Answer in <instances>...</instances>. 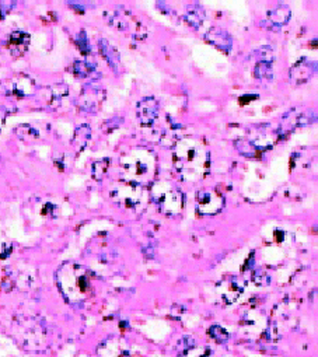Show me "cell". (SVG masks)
I'll use <instances>...</instances> for the list:
<instances>
[{
	"label": "cell",
	"mask_w": 318,
	"mask_h": 357,
	"mask_svg": "<svg viewBox=\"0 0 318 357\" xmlns=\"http://www.w3.org/2000/svg\"><path fill=\"white\" fill-rule=\"evenodd\" d=\"M56 283L63 297L72 304L83 303L93 293V275L78 264L62 265L56 272Z\"/></svg>",
	"instance_id": "cell-2"
},
{
	"label": "cell",
	"mask_w": 318,
	"mask_h": 357,
	"mask_svg": "<svg viewBox=\"0 0 318 357\" xmlns=\"http://www.w3.org/2000/svg\"><path fill=\"white\" fill-rule=\"evenodd\" d=\"M245 288V282L240 278H227L218 285L219 297L227 304L236 303Z\"/></svg>",
	"instance_id": "cell-9"
},
{
	"label": "cell",
	"mask_w": 318,
	"mask_h": 357,
	"mask_svg": "<svg viewBox=\"0 0 318 357\" xmlns=\"http://www.w3.org/2000/svg\"><path fill=\"white\" fill-rule=\"evenodd\" d=\"M73 71H75V74L78 77H88V76H91V73L94 71V66H91L90 63L78 61L73 65Z\"/></svg>",
	"instance_id": "cell-24"
},
{
	"label": "cell",
	"mask_w": 318,
	"mask_h": 357,
	"mask_svg": "<svg viewBox=\"0 0 318 357\" xmlns=\"http://www.w3.org/2000/svg\"><path fill=\"white\" fill-rule=\"evenodd\" d=\"M185 357H219L213 350L208 346H192L186 352Z\"/></svg>",
	"instance_id": "cell-23"
},
{
	"label": "cell",
	"mask_w": 318,
	"mask_h": 357,
	"mask_svg": "<svg viewBox=\"0 0 318 357\" xmlns=\"http://www.w3.org/2000/svg\"><path fill=\"white\" fill-rule=\"evenodd\" d=\"M4 114L1 112V109H0V132H1V128H3V125H4Z\"/></svg>",
	"instance_id": "cell-30"
},
{
	"label": "cell",
	"mask_w": 318,
	"mask_h": 357,
	"mask_svg": "<svg viewBox=\"0 0 318 357\" xmlns=\"http://www.w3.org/2000/svg\"><path fill=\"white\" fill-rule=\"evenodd\" d=\"M90 138H91V128L88 125H81L76 129L73 140H72V144L76 147L78 151H81L87 146Z\"/></svg>",
	"instance_id": "cell-19"
},
{
	"label": "cell",
	"mask_w": 318,
	"mask_h": 357,
	"mask_svg": "<svg viewBox=\"0 0 318 357\" xmlns=\"http://www.w3.org/2000/svg\"><path fill=\"white\" fill-rule=\"evenodd\" d=\"M205 39L209 44H212L213 47L223 51L225 54H230L232 49H233V38L223 28H219V27L210 28L209 31L205 34Z\"/></svg>",
	"instance_id": "cell-13"
},
{
	"label": "cell",
	"mask_w": 318,
	"mask_h": 357,
	"mask_svg": "<svg viewBox=\"0 0 318 357\" xmlns=\"http://www.w3.org/2000/svg\"><path fill=\"white\" fill-rule=\"evenodd\" d=\"M316 121V115H313L310 111H303V112H296L292 111L285 115V118L280 122V131L283 133H290L295 131L296 128L306 126V125L313 124Z\"/></svg>",
	"instance_id": "cell-12"
},
{
	"label": "cell",
	"mask_w": 318,
	"mask_h": 357,
	"mask_svg": "<svg viewBox=\"0 0 318 357\" xmlns=\"http://www.w3.org/2000/svg\"><path fill=\"white\" fill-rule=\"evenodd\" d=\"M254 282H255V285H261V286H264V285H268L269 283V278L268 276H262V272H259L258 275H254Z\"/></svg>",
	"instance_id": "cell-29"
},
{
	"label": "cell",
	"mask_w": 318,
	"mask_h": 357,
	"mask_svg": "<svg viewBox=\"0 0 318 357\" xmlns=\"http://www.w3.org/2000/svg\"><path fill=\"white\" fill-rule=\"evenodd\" d=\"M128 349L124 343L118 339L104 342L98 348V357H126Z\"/></svg>",
	"instance_id": "cell-18"
},
{
	"label": "cell",
	"mask_w": 318,
	"mask_h": 357,
	"mask_svg": "<svg viewBox=\"0 0 318 357\" xmlns=\"http://www.w3.org/2000/svg\"><path fill=\"white\" fill-rule=\"evenodd\" d=\"M66 95H68V85L56 84L52 87V100L54 101L59 102Z\"/></svg>",
	"instance_id": "cell-28"
},
{
	"label": "cell",
	"mask_w": 318,
	"mask_h": 357,
	"mask_svg": "<svg viewBox=\"0 0 318 357\" xmlns=\"http://www.w3.org/2000/svg\"><path fill=\"white\" fill-rule=\"evenodd\" d=\"M159 109H160V105L155 97H146L140 100L136 105V114L140 124L143 126H152L159 117Z\"/></svg>",
	"instance_id": "cell-10"
},
{
	"label": "cell",
	"mask_w": 318,
	"mask_h": 357,
	"mask_svg": "<svg viewBox=\"0 0 318 357\" xmlns=\"http://www.w3.org/2000/svg\"><path fill=\"white\" fill-rule=\"evenodd\" d=\"M109 158H102L100 161H95L93 164V167H91V175H93L94 179H101L105 174H107V171L109 168Z\"/></svg>",
	"instance_id": "cell-22"
},
{
	"label": "cell",
	"mask_w": 318,
	"mask_h": 357,
	"mask_svg": "<svg viewBox=\"0 0 318 357\" xmlns=\"http://www.w3.org/2000/svg\"><path fill=\"white\" fill-rule=\"evenodd\" d=\"M76 42H78V48L80 49L81 54L83 55L90 54V44H88V38H87L85 31L79 32L78 38H76Z\"/></svg>",
	"instance_id": "cell-27"
},
{
	"label": "cell",
	"mask_w": 318,
	"mask_h": 357,
	"mask_svg": "<svg viewBox=\"0 0 318 357\" xmlns=\"http://www.w3.org/2000/svg\"><path fill=\"white\" fill-rule=\"evenodd\" d=\"M316 71H317V63L303 58L292 66V69L289 71V77H290L292 83L303 84V83L309 81L316 74Z\"/></svg>",
	"instance_id": "cell-11"
},
{
	"label": "cell",
	"mask_w": 318,
	"mask_h": 357,
	"mask_svg": "<svg viewBox=\"0 0 318 357\" xmlns=\"http://www.w3.org/2000/svg\"><path fill=\"white\" fill-rule=\"evenodd\" d=\"M209 335L213 341H216L218 343H225L229 341V332L226 331L223 326L220 325H213L209 328Z\"/></svg>",
	"instance_id": "cell-25"
},
{
	"label": "cell",
	"mask_w": 318,
	"mask_h": 357,
	"mask_svg": "<svg viewBox=\"0 0 318 357\" xmlns=\"http://www.w3.org/2000/svg\"><path fill=\"white\" fill-rule=\"evenodd\" d=\"M223 206H225V199L216 191L203 189L196 195V209L201 214H205V216L216 214L223 209Z\"/></svg>",
	"instance_id": "cell-8"
},
{
	"label": "cell",
	"mask_w": 318,
	"mask_h": 357,
	"mask_svg": "<svg viewBox=\"0 0 318 357\" xmlns=\"http://www.w3.org/2000/svg\"><path fill=\"white\" fill-rule=\"evenodd\" d=\"M98 48H100L102 58L109 65V68L114 70L115 73H119L122 70V62H121V55L115 49V47L111 45L107 39H100L98 41Z\"/></svg>",
	"instance_id": "cell-14"
},
{
	"label": "cell",
	"mask_w": 318,
	"mask_h": 357,
	"mask_svg": "<svg viewBox=\"0 0 318 357\" xmlns=\"http://www.w3.org/2000/svg\"><path fill=\"white\" fill-rule=\"evenodd\" d=\"M105 17L108 20V23L115 27L119 31H131L133 27L135 30V37L136 38H145L146 37V28L142 25L139 21H135L133 18L126 10L124 8H118V10H112V11H107Z\"/></svg>",
	"instance_id": "cell-6"
},
{
	"label": "cell",
	"mask_w": 318,
	"mask_h": 357,
	"mask_svg": "<svg viewBox=\"0 0 318 357\" xmlns=\"http://www.w3.org/2000/svg\"><path fill=\"white\" fill-rule=\"evenodd\" d=\"M254 76L262 81H271L273 77V68L269 62H256L254 66Z\"/></svg>",
	"instance_id": "cell-20"
},
{
	"label": "cell",
	"mask_w": 318,
	"mask_h": 357,
	"mask_svg": "<svg viewBox=\"0 0 318 357\" xmlns=\"http://www.w3.org/2000/svg\"><path fill=\"white\" fill-rule=\"evenodd\" d=\"M152 199L160 212L167 216L179 214L184 209V195L178 188L167 181L156 182L152 188Z\"/></svg>",
	"instance_id": "cell-5"
},
{
	"label": "cell",
	"mask_w": 318,
	"mask_h": 357,
	"mask_svg": "<svg viewBox=\"0 0 318 357\" xmlns=\"http://www.w3.org/2000/svg\"><path fill=\"white\" fill-rule=\"evenodd\" d=\"M290 17H292L290 7L286 4H278L276 7L271 8L266 13V21L271 28H280L289 23Z\"/></svg>",
	"instance_id": "cell-15"
},
{
	"label": "cell",
	"mask_w": 318,
	"mask_h": 357,
	"mask_svg": "<svg viewBox=\"0 0 318 357\" xmlns=\"http://www.w3.org/2000/svg\"><path fill=\"white\" fill-rule=\"evenodd\" d=\"M105 100L104 88L95 83H90L83 88L78 100V107L85 112H97Z\"/></svg>",
	"instance_id": "cell-7"
},
{
	"label": "cell",
	"mask_w": 318,
	"mask_h": 357,
	"mask_svg": "<svg viewBox=\"0 0 318 357\" xmlns=\"http://www.w3.org/2000/svg\"><path fill=\"white\" fill-rule=\"evenodd\" d=\"M109 198L119 209L132 213H142L148 205V194L145 188L125 181L112 187Z\"/></svg>",
	"instance_id": "cell-4"
},
{
	"label": "cell",
	"mask_w": 318,
	"mask_h": 357,
	"mask_svg": "<svg viewBox=\"0 0 318 357\" xmlns=\"http://www.w3.org/2000/svg\"><path fill=\"white\" fill-rule=\"evenodd\" d=\"M30 45V35L24 31H14L10 34L7 48L14 56H21Z\"/></svg>",
	"instance_id": "cell-16"
},
{
	"label": "cell",
	"mask_w": 318,
	"mask_h": 357,
	"mask_svg": "<svg viewBox=\"0 0 318 357\" xmlns=\"http://www.w3.org/2000/svg\"><path fill=\"white\" fill-rule=\"evenodd\" d=\"M119 164L125 182L143 187L155 177L156 158L146 148L136 147L129 150L121 157Z\"/></svg>",
	"instance_id": "cell-3"
},
{
	"label": "cell",
	"mask_w": 318,
	"mask_h": 357,
	"mask_svg": "<svg viewBox=\"0 0 318 357\" xmlns=\"http://www.w3.org/2000/svg\"><path fill=\"white\" fill-rule=\"evenodd\" d=\"M174 164L186 181L203 178L209 170V151L196 138H184L174 147Z\"/></svg>",
	"instance_id": "cell-1"
},
{
	"label": "cell",
	"mask_w": 318,
	"mask_h": 357,
	"mask_svg": "<svg viewBox=\"0 0 318 357\" xmlns=\"http://www.w3.org/2000/svg\"><path fill=\"white\" fill-rule=\"evenodd\" d=\"M205 16H206L205 14V8L202 7L199 3H189L185 8L184 20L194 30H199L203 21H205Z\"/></svg>",
	"instance_id": "cell-17"
},
{
	"label": "cell",
	"mask_w": 318,
	"mask_h": 357,
	"mask_svg": "<svg viewBox=\"0 0 318 357\" xmlns=\"http://www.w3.org/2000/svg\"><path fill=\"white\" fill-rule=\"evenodd\" d=\"M234 146H236V148L240 151L241 154L247 155V157H256V155L261 153V151L258 150V147H256L255 144H254L251 140H247V139L236 140Z\"/></svg>",
	"instance_id": "cell-21"
},
{
	"label": "cell",
	"mask_w": 318,
	"mask_h": 357,
	"mask_svg": "<svg viewBox=\"0 0 318 357\" xmlns=\"http://www.w3.org/2000/svg\"><path fill=\"white\" fill-rule=\"evenodd\" d=\"M256 62H273V51L269 47H261L255 51Z\"/></svg>",
	"instance_id": "cell-26"
}]
</instances>
